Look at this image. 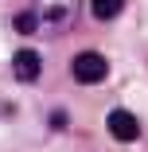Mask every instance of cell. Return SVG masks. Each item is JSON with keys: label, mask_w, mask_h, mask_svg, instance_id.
I'll return each mask as SVG.
<instances>
[{"label": "cell", "mask_w": 148, "mask_h": 152, "mask_svg": "<svg viewBox=\"0 0 148 152\" xmlns=\"http://www.w3.org/2000/svg\"><path fill=\"white\" fill-rule=\"evenodd\" d=\"M105 74H109V63H105L98 51H82V55L74 58V82L98 86V82H105Z\"/></svg>", "instance_id": "6da1fadb"}, {"label": "cell", "mask_w": 148, "mask_h": 152, "mask_svg": "<svg viewBox=\"0 0 148 152\" xmlns=\"http://www.w3.org/2000/svg\"><path fill=\"white\" fill-rule=\"evenodd\" d=\"M121 8H125V0H90V12L98 20H117Z\"/></svg>", "instance_id": "277c9868"}, {"label": "cell", "mask_w": 148, "mask_h": 152, "mask_svg": "<svg viewBox=\"0 0 148 152\" xmlns=\"http://www.w3.org/2000/svg\"><path fill=\"white\" fill-rule=\"evenodd\" d=\"M12 66H16V78L20 82H35L39 78V66H43V58H39V51H16V58H12Z\"/></svg>", "instance_id": "3957f363"}, {"label": "cell", "mask_w": 148, "mask_h": 152, "mask_svg": "<svg viewBox=\"0 0 148 152\" xmlns=\"http://www.w3.org/2000/svg\"><path fill=\"white\" fill-rule=\"evenodd\" d=\"M105 125H109V133H113L117 140H136V137H140V125H136V117H133L129 109H113Z\"/></svg>", "instance_id": "7a4b0ae2"}, {"label": "cell", "mask_w": 148, "mask_h": 152, "mask_svg": "<svg viewBox=\"0 0 148 152\" xmlns=\"http://www.w3.org/2000/svg\"><path fill=\"white\" fill-rule=\"evenodd\" d=\"M35 23H39V16L20 12V16H16V31H35Z\"/></svg>", "instance_id": "5b68a950"}]
</instances>
